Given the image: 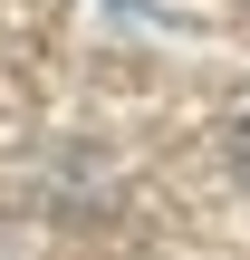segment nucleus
Returning <instances> with one entry per match:
<instances>
[{"label":"nucleus","instance_id":"1","mask_svg":"<svg viewBox=\"0 0 250 260\" xmlns=\"http://www.w3.org/2000/svg\"><path fill=\"white\" fill-rule=\"evenodd\" d=\"M231 164H241V183H250V106H241V125H231Z\"/></svg>","mask_w":250,"mask_h":260}]
</instances>
